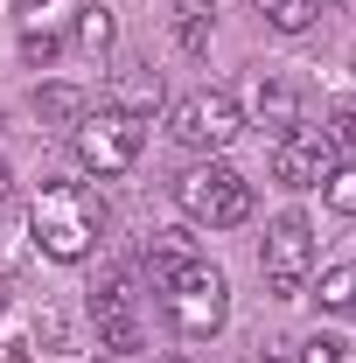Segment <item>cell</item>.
I'll use <instances>...</instances> for the list:
<instances>
[{"label":"cell","mask_w":356,"mask_h":363,"mask_svg":"<svg viewBox=\"0 0 356 363\" xmlns=\"http://www.w3.org/2000/svg\"><path fill=\"white\" fill-rule=\"evenodd\" d=\"M28 230H35V245H43L49 259L77 266L91 245H98V203H91V189L84 182H43V196L28 210Z\"/></svg>","instance_id":"cell-1"},{"label":"cell","mask_w":356,"mask_h":363,"mask_svg":"<svg viewBox=\"0 0 356 363\" xmlns=\"http://www.w3.org/2000/svg\"><path fill=\"white\" fill-rule=\"evenodd\" d=\"M161 315H168V328H175V335H189V342L217 335V328H223V315H230V279H223L210 259L182 266L175 279L161 286Z\"/></svg>","instance_id":"cell-2"},{"label":"cell","mask_w":356,"mask_h":363,"mask_svg":"<svg viewBox=\"0 0 356 363\" xmlns=\"http://www.w3.org/2000/svg\"><path fill=\"white\" fill-rule=\"evenodd\" d=\"M175 203L189 224H210V230H230L252 217V182L238 175L230 161H196L189 175L175 182Z\"/></svg>","instance_id":"cell-3"},{"label":"cell","mask_w":356,"mask_h":363,"mask_svg":"<svg viewBox=\"0 0 356 363\" xmlns=\"http://www.w3.org/2000/svg\"><path fill=\"white\" fill-rule=\"evenodd\" d=\"M70 147H77V168H91V175H126L147 147V119L119 112V105H98L70 126Z\"/></svg>","instance_id":"cell-4"},{"label":"cell","mask_w":356,"mask_h":363,"mask_svg":"<svg viewBox=\"0 0 356 363\" xmlns=\"http://www.w3.org/2000/svg\"><path fill=\"white\" fill-rule=\"evenodd\" d=\"M168 133L182 147H196V154H223L230 140L245 133V105L230 91H189L175 105V119H168Z\"/></svg>","instance_id":"cell-5"},{"label":"cell","mask_w":356,"mask_h":363,"mask_svg":"<svg viewBox=\"0 0 356 363\" xmlns=\"http://www.w3.org/2000/svg\"><path fill=\"white\" fill-rule=\"evenodd\" d=\"M259 266H266V286L279 301H294L301 286H308L314 272V230L301 210H287V217H272L266 224V252H259Z\"/></svg>","instance_id":"cell-6"},{"label":"cell","mask_w":356,"mask_h":363,"mask_svg":"<svg viewBox=\"0 0 356 363\" xmlns=\"http://www.w3.org/2000/svg\"><path fill=\"white\" fill-rule=\"evenodd\" d=\"M335 168V147L308 126H294V133L272 140V182H287V189H321V175Z\"/></svg>","instance_id":"cell-7"},{"label":"cell","mask_w":356,"mask_h":363,"mask_svg":"<svg viewBox=\"0 0 356 363\" xmlns=\"http://www.w3.org/2000/svg\"><path fill=\"white\" fill-rule=\"evenodd\" d=\"M140 266H147L154 286H168L182 266H196V238H189V230H154V238H147V252H140Z\"/></svg>","instance_id":"cell-8"},{"label":"cell","mask_w":356,"mask_h":363,"mask_svg":"<svg viewBox=\"0 0 356 363\" xmlns=\"http://www.w3.org/2000/svg\"><path fill=\"white\" fill-rule=\"evenodd\" d=\"M252 112H259V126H272V133H294V126H301V84H287V77H259Z\"/></svg>","instance_id":"cell-9"},{"label":"cell","mask_w":356,"mask_h":363,"mask_svg":"<svg viewBox=\"0 0 356 363\" xmlns=\"http://www.w3.org/2000/svg\"><path fill=\"white\" fill-rule=\"evenodd\" d=\"M112 105L133 112V119H147V112L161 105V77H154L147 63H119V70H112Z\"/></svg>","instance_id":"cell-10"},{"label":"cell","mask_w":356,"mask_h":363,"mask_svg":"<svg viewBox=\"0 0 356 363\" xmlns=\"http://www.w3.org/2000/svg\"><path fill=\"white\" fill-rule=\"evenodd\" d=\"M35 112H43L49 126H77V119L91 112V98H84L77 84H43V98H35Z\"/></svg>","instance_id":"cell-11"},{"label":"cell","mask_w":356,"mask_h":363,"mask_svg":"<svg viewBox=\"0 0 356 363\" xmlns=\"http://www.w3.org/2000/svg\"><path fill=\"white\" fill-rule=\"evenodd\" d=\"M259 14H266V28H279V35H301V28H314L321 0H259Z\"/></svg>","instance_id":"cell-12"},{"label":"cell","mask_w":356,"mask_h":363,"mask_svg":"<svg viewBox=\"0 0 356 363\" xmlns=\"http://www.w3.org/2000/svg\"><path fill=\"white\" fill-rule=\"evenodd\" d=\"M314 301H321L328 315H356V266H328L321 286H314Z\"/></svg>","instance_id":"cell-13"},{"label":"cell","mask_w":356,"mask_h":363,"mask_svg":"<svg viewBox=\"0 0 356 363\" xmlns=\"http://www.w3.org/2000/svg\"><path fill=\"white\" fill-rule=\"evenodd\" d=\"M321 203H328L335 217H356V161H343V168L321 175Z\"/></svg>","instance_id":"cell-14"},{"label":"cell","mask_w":356,"mask_h":363,"mask_svg":"<svg viewBox=\"0 0 356 363\" xmlns=\"http://www.w3.org/2000/svg\"><path fill=\"white\" fill-rule=\"evenodd\" d=\"M112 35H119L112 7H105V0H91L84 14H77V43H84V49H112Z\"/></svg>","instance_id":"cell-15"},{"label":"cell","mask_w":356,"mask_h":363,"mask_svg":"<svg viewBox=\"0 0 356 363\" xmlns=\"http://www.w3.org/2000/svg\"><path fill=\"white\" fill-rule=\"evenodd\" d=\"M175 43L182 49H203V43H210V7H203V0H182V7H175Z\"/></svg>","instance_id":"cell-16"},{"label":"cell","mask_w":356,"mask_h":363,"mask_svg":"<svg viewBox=\"0 0 356 363\" xmlns=\"http://www.w3.org/2000/svg\"><path fill=\"white\" fill-rule=\"evenodd\" d=\"M343 357H350L343 335H308V342H301V363H343Z\"/></svg>","instance_id":"cell-17"},{"label":"cell","mask_w":356,"mask_h":363,"mask_svg":"<svg viewBox=\"0 0 356 363\" xmlns=\"http://www.w3.org/2000/svg\"><path fill=\"white\" fill-rule=\"evenodd\" d=\"M321 140H328V147H350V154H356V105H335V112H328V133H321Z\"/></svg>","instance_id":"cell-18"},{"label":"cell","mask_w":356,"mask_h":363,"mask_svg":"<svg viewBox=\"0 0 356 363\" xmlns=\"http://www.w3.org/2000/svg\"><path fill=\"white\" fill-rule=\"evenodd\" d=\"M252 363H301V350L279 342V335H266V342H252Z\"/></svg>","instance_id":"cell-19"},{"label":"cell","mask_w":356,"mask_h":363,"mask_svg":"<svg viewBox=\"0 0 356 363\" xmlns=\"http://www.w3.org/2000/svg\"><path fill=\"white\" fill-rule=\"evenodd\" d=\"M21 56H28V63H49V56H56V35H28Z\"/></svg>","instance_id":"cell-20"},{"label":"cell","mask_w":356,"mask_h":363,"mask_svg":"<svg viewBox=\"0 0 356 363\" xmlns=\"http://www.w3.org/2000/svg\"><path fill=\"white\" fill-rule=\"evenodd\" d=\"M49 0H14V14H43Z\"/></svg>","instance_id":"cell-21"},{"label":"cell","mask_w":356,"mask_h":363,"mask_svg":"<svg viewBox=\"0 0 356 363\" xmlns=\"http://www.w3.org/2000/svg\"><path fill=\"white\" fill-rule=\"evenodd\" d=\"M7 189H14V168H7V154H0V196H7Z\"/></svg>","instance_id":"cell-22"},{"label":"cell","mask_w":356,"mask_h":363,"mask_svg":"<svg viewBox=\"0 0 356 363\" xmlns=\"http://www.w3.org/2000/svg\"><path fill=\"white\" fill-rule=\"evenodd\" d=\"M0 308H7V294H0Z\"/></svg>","instance_id":"cell-23"},{"label":"cell","mask_w":356,"mask_h":363,"mask_svg":"<svg viewBox=\"0 0 356 363\" xmlns=\"http://www.w3.org/2000/svg\"><path fill=\"white\" fill-rule=\"evenodd\" d=\"M350 7H356V0H350Z\"/></svg>","instance_id":"cell-24"}]
</instances>
